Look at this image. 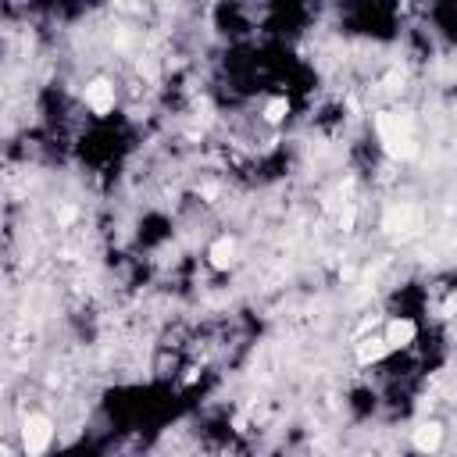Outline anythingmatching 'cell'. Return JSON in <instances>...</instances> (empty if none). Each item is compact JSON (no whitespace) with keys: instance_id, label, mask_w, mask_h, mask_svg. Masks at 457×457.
<instances>
[{"instance_id":"9","label":"cell","mask_w":457,"mask_h":457,"mask_svg":"<svg viewBox=\"0 0 457 457\" xmlns=\"http://www.w3.org/2000/svg\"><path fill=\"white\" fill-rule=\"evenodd\" d=\"M286 111H290V104H286V100L279 97V100H272V104H268L265 118H268V122H283V118H286Z\"/></svg>"},{"instance_id":"5","label":"cell","mask_w":457,"mask_h":457,"mask_svg":"<svg viewBox=\"0 0 457 457\" xmlns=\"http://www.w3.org/2000/svg\"><path fill=\"white\" fill-rule=\"evenodd\" d=\"M414 322L411 318H396V322H389V329H386V340H389V347H407L411 340H414Z\"/></svg>"},{"instance_id":"2","label":"cell","mask_w":457,"mask_h":457,"mask_svg":"<svg viewBox=\"0 0 457 457\" xmlns=\"http://www.w3.org/2000/svg\"><path fill=\"white\" fill-rule=\"evenodd\" d=\"M382 225H386L389 236H400V240H404V236H414L418 228H421V218H418V211H414L411 204H396V207L386 211Z\"/></svg>"},{"instance_id":"7","label":"cell","mask_w":457,"mask_h":457,"mask_svg":"<svg viewBox=\"0 0 457 457\" xmlns=\"http://www.w3.org/2000/svg\"><path fill=\"white\" fill-rule=\"evenodd\" d=\"M236 261V240H218L214 247H211V265L214 268H228V265H233Z\"/></svg>"},{"instance_id":"3","label":"cell","mask_w":457,"mask_h":457,"mask_svg":"<svg viewBox=\"0 0 457 457\" xmlns=\"http://www.w3.org/2000/svg\"><path fill=\"white\" fill-rule=\"evenodd\" d=\"M51 436H54L51 418H43V414H29V418H26L22 439H26V450H29V453H43L47 443H51Z\"/></svg>"},{"instance_id":"6","label":"cell","mask_w":457,"mask_h":457,"mask_svg":"<svg viewBox=\"0 0 457 457\" xmlns=\"http://www.w3.org/2000/svg\"><path fill=\"white\" fill-rule=\"evenodd\" d=\"M439 439H443V429H439L436 421H425V425L414 429V446H418V450H436Z\"/></svg>"},{"instance_id":"8","label":"cell","mask_w":457,"mask_h":457,"mask_svg":"<svg viewBox=\"0 0 457 457\" xmlns=\"http://www.w3.org/2000/svg\"><path fill=\"white\" fill-rule=\"evenodd\" d=\"M386 350H393V347H389V340H364V343L357 347V361H361V364L379 361V357H386Z\"/></svg>"},{"instance_id":"1","label":"cell","mask_w":457,"mask_h":457,"mask_svg":"<svg viewBox=\"0 0 457 457\" xmlns=\"http://www.w3.org/2000/svg\"><path fill=\"white\" fill-rule=\"evenodd\" d=\"M375 125H379V140H382L389 157H411L414 154V136H411V118L407 115L382 111L375 118Z\"/></svg>"},{"instance_id":"4","label":"cell","mask_w":457,"mask_h":457,"mask_svg":"<svg viewBox=\"0 0 457 457\" xmlns=\"http://www.w3.org/2000/svg\"><path fill=\"white\" fill-rule=\"evenodd\" d=\"M86 100H90V107H93L97 115H107V111L115 107V90H111V83H107V79H97V83L86 90Z\"/></svg>"}]
</instances>
